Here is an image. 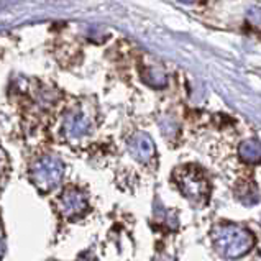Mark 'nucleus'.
Listing matches in <instances>:
<instances>
[{
  "label": "nucleus",
  "mask_w": 261,
  "mask_h": 261,
  "mask_svg": "<svg viewBox=\"0 0 261 261\" xmlns=\"http://www.w3.org/2000/svg\"><path fill=\"white\" fill-rule=\"evenodd\" d=\"M64 174V165L58 158L44 156L36 160L30 166V181L43 192L53 191L61 182Z\"/></svg>",
  "instance_id": "obj_3"
},
{
  "label": "nucleus",
  "mask_w": 261,
  "mask_h": 261,
  "mask_svg": "<svg viewBox=\"0 0 261 261\" xmlns=\"http://www.w3.org/2000/svg\"><path fill=\"white\" fill-rule=\"evenodd\" d=\"M173 179L177 189L189 202L194 205L207 204L208 196H211V184L202 168L197 165H184L174 171Z\"/></svg>",
  "instance_id": "obj_2"
},
{
  "label": "nucleus",
  "mask_w": 261,
  "mask_h": 261,
  "mask_svg": "<svg viewBox=\"0 0 261 261\" xmlns=\"http://www.w3.org/2000/svg\"><path fill=\"white\" fill-rule=\"evenodd\" d=\"M4 251V233H2V228H0V255Z\"/></svg>",
  "instance_id": "obj_10"
},
{
  "label": "nucleus",
  "mask_w": 261,
  "mask_h": 261,
  "mask_svg": "<svg viewBox=\"0 0 261 261\" xmlns=\"http://www.w3.org/2000/svg\"><path fill=\"white\" fill-rule=\"evenodd\" d=\"M89 202L86 194L79 188L69 186L58 199V211L66 220H77L87 212Z\"/></svg>",
  "instance_id": "obj_4"
},
{
  "label": "nucleus",
  "mask_w": 261,
  "mask_h": 261,
  "mask_svg": "<svg viewBox=\"0 0 261 261\" xmlns=\"http://www.w3.org/2000/svg\"><path fill=\"white\" fill-rule=\"evenodd\" d=\"M181 4H194V2H204V0H179Z\"/></svg>",
  "instance_id": "obj_11"
},
{
  "label": "nucleus",
  "mask_w": 261,
  "mask_h": 261,
  "mask_svg": "<svg viewBox=\"0 0 261 261\" xmlns=\"http://www.w3.org/2000/svg\"><path fill=\"white\" fill-rule=\"evenodd\" d=\"M145 83H148L153 87H163L166 84V77L165 74L158 69H148V76H143Z\"/></svg>",
  "instance_id": "obj_9"
},
{
  "label": "nucleus",
  "mask_w": 261,
  "mask_h": 261,
  "mask_svg": "<svg viewBox=\"0 0 261 261\" xmlns=\"http://www.w3.org/2000/svg\"><path fill=\"white\" fill-rule=\"evenodd\" d=\"M212 245L222 258H238L255 247V235L235 223H217L212 232Z\"/></svg>",
  "instance_id": "obj_1"
},
{
  "label": "nucleus",
  "mask_w": 261,
  "mask_h": 261,
  "mask_svg": "<svg viewBox=\"0 0 261 261\" xmlns=\"http://www.w3.org/2000/svg\"><path fill=\"white\" fill-rule=\"evenodd\" d=\"M91 128H92V120L81 109L71 112L68 118L64 120V133L71 141L89 135Z\"/></svg>",
  "instance_id": "obj_5"
},
{
  "label": "nucleus",
  "mask_w": 261,
  "mask_h": 261,
  "mask_svg": "<svg viewBox=\"0 0 261 261\" xmlns=\"http://www.w3.org/2000/svg\"><path fill=\"white\" fill-rule=\"evenodd\" d=\"M238 154L245 163H259L261 161V141L256 138H248L242 141L238 146Z\"/></svg>",
  "instance_id": "obj_8"
},
{
  "label": "nucleus",
  "mask_w": 261,
  "mask_h": 261,
  "mask_svg": "<svg viewBox=\"0 0 261 261\" xmlns=\"http://www.w3.org/2000/svg\"><path fill=\"white\" fill-rule=\"evenodd\" d=\"M235 197L240 200V202L251 205V204H256L258 199H259V194L258 189L253 181H247V179H242L235 184Z\"/></svg>",
  "instance_id": "obj_7"
},
{
  "label": "nucleus",
  "mask_w": 261,
  "mask_h": 261,
  "mask_svg": "<svg viewBox=\"0 0 261 261\" xmlns=\"http://www.w3.org/2000/svg\"><path fill=\"white\" fill-rule=\"evenodd\" d=\"M126 146H128L130 154L140 163H148L154 156V143L146 133H135V135H132Z\"/></svg>",
  "instance_id": "obj_6"
}]
</instances>
